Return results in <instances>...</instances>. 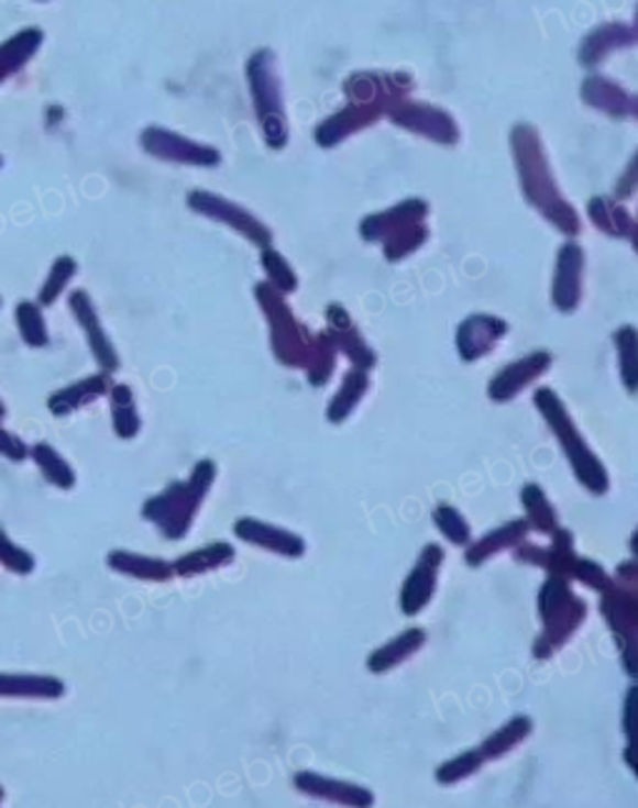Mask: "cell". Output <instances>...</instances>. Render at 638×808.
<instances>
[{
  "instance_id": "cell-1",
  "label": "cell",
  "mask_w": 638,
  "mask_h": 808,
  "mask_svg": "<svg viewBox=\"0 0 638 808\" xmlns=\"http://www.w3.org/2000/svg\"><path fill=\"white\" fill-rule=\"evenodd\" d=\"M510 151H514L518 180L526 201L539 211L553 229L566 235L581 233V218L573 206L561 196L556 178L551 174L549 158H546L539 131L528 123H518L510 131Z\"/></svg>"
},
{
  "instance_id": "cell-2",
  "label": "cell",
  "mask_w": 638,
  "mask_h": 808,
  "mask_svg": "<svg viewBox=\"0 0 638 808\" xmlns=\"http://www.w3.org/2000/svg\"><path fill=\"white\" fill-rule=\"evenodd\" d=\"M534 403L541 411L546 423L551 425L556 439H559L561 449L563 453H566V458L571 463L573 474H576L579 478V484L583 488H588L591 494L604 496L610 486L604 463H601L596 453L588 449L586 439L579 433L576 423H573L561 398L556 396L551 388H539L534 394Z\"/></svg>"
},
{
  "instance_id": "cell-3",
  "label": "cell",
  "mask_w": 638,
  "mask_h": 808,
  "mask_svg": "<svg viewBox=\"0 0 638 808\" xmlns=\"http://www.w3.org/2000/svg\"><path fill=\"white\" fill-rule=\"evenodd\" d=\"M428 213V203L421 198H411L383 213L366 215L361 221V235L371 243H383L386 261L398 263L411 256L424 246L428 239V229L424 218Z\"/></svg>"
},
{
  "instance_id": "cell-4",
  "label": "cell",
  "mask_w": 638,
  "mask_h": 808,
  "mask_svg": "<svg viewBox=\"0 0 638 808\" xmlns=\"http://www.w3.org/2000/svg\"><path fill=\"white\" fill-rule=\"evenodd\" d=\"M216 478L213 461H200L188 484H170L161 496L143 506V516L158 523L168 539H184L200 501Z\"/></svg>"
},
{
  "instance_id": "cell-5",
  "label": "cell",
  "mask_w": 638,
  "mask_h": 808,
  "mask_svg": "<svg viewBox=\"0 0 638 808\" xmlns=\"http://www.w3.org/2000/svg\"><path fill=\"white\" fill-rule=\"evenodd\" d=\"M255 298H258L263 313L268 316L271 343L276 358L286 368H306L308 356H311L314 335L296 321V316L290 313L284 296L271 284L255 286Z\"/></svg>"
},
{
  "instance_id": "cell-6",
  "label": "cell",
  "mask_w": 638,
  "mask_h": 808,
  "mask_svg": "<svg viewBox=\"0 0 638 808\" xmlns=\"http://www.w3.org/2000/svg\"><path fill=\"white\" fill-rule=\"evenodd\" d=\"M249 80L255 101V113L263 125V135L271 148H284L288 143V123L284 113V96L276 76V58L271 51L255 53L249 63Z\"/></svg>"
},
{
  "instance_id": "cell-7",
  "label": "cell",
  "mask_w": 638,
  "mask_h": 808,
  "mask_svg": "<svg viewBox=\"0 0 638 808\" xmlns=\"http://www.w3.org/2000/svg\"><path fill=\"white\" fill-rule=\"evenodd\" d=\"M414 90V80L400 73H353L343 84V93L349 103L355 106H378L383 113L400 101H408Z\"/></svg>"
},
{
  "instance_id": "cell-8",
  "label": "cell",
  "mask_w": 638,
  "mask_h": 808,
  "mask_svg": "<svg viewBox=\"0 0 638 808\" xmlns=\"http://www.w3.org/2000/svg\"><path fill=\"white\" fill-rule=\"evenodd\" d=\"M391 121L400 129L426 135L441 145H455L461 139L459 125H455L453 118L436 108L431 103H411V101H400L388 111Z\"/></svg>"
},
{
  "instance_id": "cell-9",
  "label": "cell",
  "mask_w": 638,
  "mask_h": 808,
  "mask_svg": "<svg viewBox=\"0 0 638 808\" xmlns=\"http://www.w3.org/2000/svg\"><path fill=\"white\" fill-rule=\"evenodd\" d=\"M446 553L439 543H428L421 551L411 574L406 576L404 588H400V611L406 616L421 613L424 608L431 604L436 594V584H439V574L443 566Z\"/></svg>"
},
{
  "instance_id": "cell-10",
  "label": "cell",
  "mask_w": 638,
  "mask_h": 808,
  "mask_svg": "<svg viewBox=\"0 0 638 808\" xmlns=\"http://www.w3.org/2000/svg\"><path fill=\"white\" fill-rule=\"evenodd\" d=\"M326 321H328V339L333 341V346L339 353H343L345 358H349L355 368L359 370H369L376 366V353H373V348L366 343V339H363L359 325L353 323L351 313L345 311V308L341 303H331L328 306L326 311Z\"/></svg>"
},
{
  "instance_id": "cell-11",
  "label": "cell",
  "mask_w": 638,
  "mask_h": 808,
  "mask_svg": "<svg viewBox=\"0 0 638 808\" xmlns=\"http://www.w3.org/2000/svg\"><path fill=\"white\" fill-rule=\"evenodd\" d=\"M188 203L194 211L211 215L216 218V221H223L226 225H231V229L243 233L245 239L255 243V246H261V248L271 246V241H273L271 231L261 221H255L251 213H245L241 206H235L231 201H226V198H218L211 193H200V190L190 193Z\"/></svg>"
},
{
  "instance_id": "cell-12",
  "label": "cell",
  "mask_w": 638,
  "mask_h": 808,
  "mask_svg": "<svg viewBox=\"0 0 638 808\" xmlns=\"http://www.w3.org/2000/svg\"><path fill=\"white\" fill-rule=\"evenodd\" d=\"M601 611L606 616L610 633L616 635L618 649L636 646L638 631V596L636 586H626L614 580L601 598Z\"/></svg>"
},
{
  "instance_id": "cell-13",
  "label": "cell",
  "mask_w": 638,
  "mask_h": 808,
  "mask_svg": "<svg viewBox=\"0 0 638 808\" xmlns=\"http://www.w3.org/2000/svg\"><path fill=\"white\" fill-rule=\"evenodd\" d=\"M553 356L549 351H534L526 358L508 363L504 370H498L494 380L488 384V398L496 403L514 401L526 386H531L536 378H541L551 368Z\"/></svg>"
},
{
  "instance_id": "cell-14",
  "label": "cell",
  "mask_w": 638,
  "mask_h": 808,
  "mask_svg": "<svg viewBox=\"0 0 638 808\" xmlns=\"http://www.w3.org/2000/svg\"><path fill=\"white\" fill-rule=\"evenodd\" d=\"M583 248L579 243H566L556 253V274H553V306L561 313H573L581 303L583 290Z\"/></svg>"
},
{
  "instance_id": "cell-15",
  "label": "cell",
  "mask_w": 638,
  "mask_h": 808,
  "mask_svg": "<svg viewBox=\"0 0 638 808\" xmlns=\"http://www.w3.org/2000/svg\"><path fill=\"white\" fill-rule=\"evenodd\" d=\"M508 323L504 318L488 313L469 316L466 321L459 325V331H455V348H459V356L466 363L488 356L496 343L504 339Z\"/></svg>"
},
{
  "instance_id": "cell-16",
  "label": "cell",
  "mask_w": 638,
  "mask_h": 808,
  "mask_svg": "<svg viewBox=\"0 0 638 808\" xmlns=\"http://www.w3.org/2000/svg\"><path fill=\"white\" fill-rule=\"evenodd\" d=\"M586 613L588 608L583 604V598L573 594L559 611H553L549 619L543 621V633L534 643V656L551 658L556 651L566 646V641L579 631V626L586 621Z\"/></svg>"
},
{
  "instance_id": "cell-17",
  "label": "cell",
  "mask_w": 638,
  "mask_h": 808,
  "mask_svg": "<svg viewBox=\"0 0 638 808\" xmlns=\"http://www.w3.org/2000/svg\"><path fill=\"white\" fill-rule=\"evenodd\" d=\"M294 784L300 794L321 798V801H331V804H341V806H361V808H371L373 804H376V796H373L369 788H363L359 784H349V781L314 774V771H300V774L294 776Z\"/></svg>"
},
{
  "instance_id": "cell-18",
  "label": "cell",
  "mask_w": 638,
  "mask_h": 808,
  "mask_svg": "<svg viewBox=\"0 0 638 808\" xmlns=\"http://www.w3.org/2000/svg\"><path fill=\"white\" fill-rule=\"evenodd\" d=\"M143 145L145 151L153 153L158 158H168V161H180V163H196V166H213L218 163V153L213 148H206V145L190 143L186 139H180L176 133L161 131V129H148L143 133Z\"/></svg>"
},
{
  "instance_id": "cell-19",
  "label": "cell",
  "mask_w": 638,
  "mask_h": 808,
  "mask_svg": "<svg viewBox=\"0 0 638 808\" xmlns=\"http://www.w3.org/2000/svg\"><path fill=\"white\" fill-rule=\"evenodd\" d=\"M381 115H383V108H378V106L349 103L343 108V111L333 113L331 118H326V121L318 125L316 133H314L316 143L321 145V148H333V145H339L341 141L349 139V135H353L355 131L369 129V125L376 123Z\"/></svg>"
},
{
  "instance_id": "cell-20",
  "label": "cell",
  "mask_w": 638,
  "mask_h": 808,
  "mask_svg": "<svg viewBox=\"0 0 638 808\" xmlns=\"http://www.w3.org/2000/svg\"><path fill=\"white\" fill-rule=\"evenodd\" d=\"M235 535L241 541L253 543V546H261L273 553H280V556L288 558H300L306 553V541L300 535L278 529V525L255 521V519H241L235 521Z\"/></svg>"
},
{
  "instance_id": "cell-21",
  "label": "cell",
  "mask_w": 638,
  "mask_h": 808,
  "mask_svg": "<svg viewBox=\"0 0 638 808\" xmlns=\"http://www.w3.org/2000/svg\"><path fill=\"white\" fill-rule=\"evenodd\" d=\"M581 98L596 111H604L614 118H634L638 111L636 96L628 93L624 86L614 84L606 76H588L581 86Z\"/></svg>"
},
{
  "instance_id": "cell-22",
  "label": "cell",
  "mask_w": 638,
  "mask_h": 808,
  "mask_svg": "<svg viewBox=\"0 0 638 808\" xmlns=\"http://www.w3.org/2000/svg\"><path fill=\"white\" fill-rule=\"evenodd\" d=\"M636 43V29L628 23H606L591 31L586 38L581 41L579 60L586 68H594L598 60H604L608 53L618 48H631Z\"/></svg>"
},
{
  "instance_id": "cell-23",
  "label": "cell",
  "mask_w": 638,
  "mask_h": 808,
  "mask_svg": "<svg viewBox=\"0 0 638 808\" xmlns=\"http://www.w3.org/2000/svg\"><path fill=\"white\" fill-rule=\"evenodd\" d=\"M70 306H73V313L78 316L80 325H84V331L88 333V341H90V348H94L96 361L108 370V374H111V370L118 368V356L111 346V341L106 339L103 329H100L96 308L94 303H90L86 290H76V294L70 296Z\"/></svg>"
},
{
  "instance_id": "cell-24",
  "label": "cell",
  "mask_w": 638,
  "mask_h": 808,
  "mask_svg": "<svg viewBox=\"0 0 638 808\" xmlns=\"http://www.w3.org/2000/svg\"><path fill=\"white\" fill-rule=\"evenodd\" d=\"M426 643V631L424 629H408L396 639H391L388 643H383L376 651L371 653L366 666L371 674H388L396 666L404 664L411 656H416L418 651L424 649Z\"/></svg>"
},
{
  "instance_id": "cell-25",
  "label": "cell",
  "mask_w": 638,
  "mask_h": 808,
  "mask_svg": "<svg viewBox=\"0 0 638 808\" xmlns=\"http://www.w3.org/2000/svg\"><path fill=\"white\" fill-rule=\"evenodd\" d=\"M588 218L594 221L598 231H604L614 239H626L636 246V221L626 208L608 196H596L588 201Z\"/></svg>"
},
{
  "instance_id": "cell-26",
  "label": "cell",
  "mask_w": 638,
  "mask_h": 808,
  "mask_svg": "<svg viewBox=\"0 0 638 808\" xmlns=\"http://www.w3.org/2000/svg\"><path fill=\"white\" fill-rule=\"evenodd\" d=\"M528 523L524 519H516V521H508L501 525V529L491 531L488 535H483L481 541L473 543V546H469L466 551V563L473 568H479L481 563H486L488 558H494L496 553L506 551V549H516L518 543L526 541L528 535Z\"/></svg>"
},
{
  "instance_id": "cell-27",
  "label": "cell",
  "mask_w": 638,
  "mask_h": 808,
  "mask_svg": "<svg viewBox=\"0 0 638 808\" xmlns=\"http://www.w3.org/2000/svg\"><path fill=\"white\" fill-rule=\"evenodd\" d=\"M531 731H534V721L528 719V716H514V719L506 721L501 729H496L486 741L481 743L479 746L481 756L486 761L506 756V753H510L516 746H521V743L531 737Z\"/></svg>"
},
{
  "instance_id": "cell-28",
  "label": "cell",
  "mask_w": 638,
  "mask_h": 808,
  "mask_svg": "<svg viewBox=\"0 0 638 808\" xmlns=\"http://www.w3.org/2000/svg\"><path fill=\"white\" fill-rule=\"evenodd\" d=\"M371 386L369 374L366 370L353 368L349 374L343 376V384L339 388V394L333 396L331 406H328V421L331 423H343L349 416L355 411V406L361 403V398L366 396V390Z\"/></svg>"
},
{
  "instance_id": "cell-29",
  "label": "cell",
  "mask_w": 638,
  "mask_h": 808,
  "mask_svg": "<svg viewBox=\"0 0 638 808\" xmlns=\"http://www.w3.org/2000/svg\"><path fill=\"white\" fill-rule=\"evenodd\" d=\"M233 556L235 553L231 546H228V543H211V546H206L200 551H190L184 558H178L176 563H173V574H178L184 578L206 574V571L221 568L226 566V563H231Z\"/></svg>"
},
{
  "instance_id": "cell-30",
  "label": "cell",
  "mask_w": 638,
  "mask_h": 808,
  "mask_svg": "<svg viewBox=\"0 0 638 808\" xmlns=\"http://www.w3.org/2000/svg\"><path fill=\"white\" fill-rule=\"evenodd\" d=\"M553 543L549 551L541 553V566L549 571V576H559V578H573V563H576V541H573V533L566 529H556L553 533Z\"/></svg>"
},
{
  "instance_id": "cell-31",
  "label": "cell",
  "mask_w": 638,
  "mask_h": 808,
  "mask_svg": "<svg viewBox=\"0 0 638 808\" xmlns=\"http://www.w3.org/2000/svg\"><path fill=\"white\" fill-rule=\"evenodd\" d=\"M521 503L526 508V523L528 529L539 531V533H553L559 529V513L551 506L549 496L541 491V486L536 484H526L521 491Z\"/></svg>"
},
{
  "instance_id": "cell-32",
  "label": "cell",
  "mask_w": 638,
  "mask_h": 808,
  "mask_svg": "<svg viewBox=\"0 0 638 808\" xmlns=\"http://www.w3.org/2000/svg\"><path fill=\"white\" fill-rule=\"evenodd\" d=\"M108 563H111V568L121 571V574L143 578V580H168L173 576L170 563L158 561V558L135 556V553H125V551H113L111 556H108Z\"/></svg>"
},
{
  "instance_id": "cell-33",
  "label": "cell",
  "mask_w": 638,
  "mask_h": 808,
  "mask_svg": "<svg viewBox=\"0 0 638 808\" xmlns=\"http://www.w3.org/2000/svg\"><path fill=\"white\" fill-rule=\"evenodd\" d=\"M106 388H108V376H90L86 380H80V384H73L70 388L61 390V394L53 396L51 398V411L56 416L76 411V408L90 403L94 398L103 396Z\"/></svg>"
},
{
  "instance_id": "cell-34",
  "label": "cell",
  "mask_w": 638,
  "mask_h": 808,
  "mask_svg": "<svg viewBox=\"0 0 638 808\" xmlns=\"http://www.w3.org/2000/svg\"><path fill=\"white\" fill-rule=\"evenodd\" d=\"M0 694L58 698L63 696V684L51 676H0Z\"/></svg>"
},
{
  "instance_id": "cell-35",
  "label": "cell",
  "mask_w": 638,
  "mask_h": 808,
  "mask_svg": "<svg viewBox=\"0 0 638 808\" xmlns=\"http://www.w3.org/2000/svg\"><path fill=\"white\" fill-rule=\"evenodd\" d=\"M336 358H339V351H336L333 341L328 339V333H316L311 341V356H308L306 366L311 386H323L331 380L336 370Z\"/></svg>"
},
{
  "instance_id": "cell-36",
  "label": "cell",
  "mask_w": 638,
  "mask_h": 808,
  "mask_svg": "<svg viewBox=\"0 0 638 808\" xmlns=\"http://www.w3.org/2000/svg\"><path fill=\"white\" fill-rule=\"evenodd\" d=\"M113 423H116V433L121 439H133L135 433L141 429V419L135 413V403H133V394L131 388L118 384L113 386Z\"/></svg>"
},
{
  "instance_id": "cell-37",
  "label": "cell",
  "mask_w": 638,
  "mask_h": 808,
  "mask_svg": "<svg viewBox=\"0 0 638 808\" xmlns=\"http://www.w3.org/2000/svg\"><path fill=\"white\" fill-rule=\"evenodd\" d=\"M433 523L446 539H449L453 546H469L471 541V525L466 521L459 508H453L449 503H439L433 508Z\"/></svg>"
},
{
  "instance_id": "cell-38",
  "label": "cell",
  "mask_w": 638,
  "mask_h": 808,
  "mask_svg": "<svg viewBox=\"0 0 638 808\" xmlns=\"http://www.w3.org/2000/svg\"><path fill=\"white\" fill-rule=\"evenodd\" d=\"M616 353H618V370H622V380L628 394H636V329L634 325H622L614 333Z\"/></svg>"
},
{
  "instance_id": "cell-39",
  "label": "cell",
  "mask_w": 638,
  "mask_h": 808,
  "mask_svg": "<svg viewBox=\"0 0 638 808\" xmlns=\"http://www.w3.org/2000/svg\"><path fill=\"white\" fill-rule=\"evenodd\" d=\"M486 764V759L481 756V751H466L461 753V756H455L451 761H446V764H441L439 768H436V781L443 786H451V784H459V781L469 778L476 774V771H481V766Z\"/></svg>"
},
{
  "instance_id": "cell-40",
  "label": "cell",
  "mask_w": 638,
  "mask_h": 808,
  "mask_svg": "<svg viewBox=\"0 0 638 808\" xmlns=\"http://www.w3.org/2000/svg\"><path fill=\"white\" fill-rule=\"evenodd\" d=\"M263 268H266L271 286L278 290V294H294L298 286V278L294 274V268L288 266V261L280 256V253L266 248L263 251Z\"/></svg>"
},
{
  "instance_id": "cell-41",
  "label": "cell",
  "mask_w": 638,
  "mask_h": 808,
  "mask_svg": "<svg viewBox=\"0 0 638 808\" xmlns=\"http://www.w3.org/2000/svg\"><path fill=\"white\" fill-rule=\"evenodd\" d=\"M35 458H38L43 474L48 476L56 486L70 488L73 484H76V476H73V471L66 466V461H63L56 451L45 446V443L35 446Z\"/></svg>"
},
{
  "instance_id": "cell-42",
  "label": "cell",
  "mask_w": 638,
  "mask_h": 808,
  "mask_svg": "<svg viewBox=\"0 0 638 808\" xmlns=\"http://www.w3.org/2000/svg\"><path fill=\"white\" fill-rule=\"evenodd\" d=\"M573 578L581 580L583 586L594 588V591L598 594H604L606 588L614 584V578H610L606 571L591 558H576V563H573Z\"/></svg>"
},
{
  "instance_id": "cell-43",
  "label": "cell",
  "mask_w": 638,
  "mask_h": 808,
  "mask_svg": "<svg viewBox=\"0 0 638 808\" xmlns=\"http://www.w3.org/2000/svg\"><path fill=\"white\" fill-rule=\"evenodd\" d=\"M18 321H21L25 341L33 343V346H45L48 335H45L43 318L38 313V308H35L33 303H23L21 308H18Z\"/></svg>"
},
{
  "instance_id": "cell-44",
  "label": "cell",
  "mask_w": 638,
  "mask_h": 808,
  "mask_svg": "<svg viewBox=\"0 0 638 808\" xmlns=\"http://www.w3.org/2000/svg\"><path fill=\"white\" fill-rule=\"evenodd\" d=\"M73 274H76V261H73V258H58L56 266H53V274L48 278V284H45V288H43L41 301L43 303H53V301H56V296L61 294L63 286L68 284Z\"/></svg>"
},
{
  "instance_id": "cell-45",
  "label": "cell",
  "mask_w": 638,
  "mask_h": 808,
  "mask_svg": "<svg viewBox=\"0 0 638 808\" xmlns=\"http://www.w3.org/2000/svg\"><path fill=\"white\" fill-rule=\"evenodd\" d=\"M0 558H3L13 571H21V574H29V571L33 568V558L29 556V553L13 549L11 543L3 539V533H0Z\"/></svg>"
},
{
  "instance_id": "cell-46",
  "label": "cell",
  "mask_w": 638,
  "mask_h": 808,
  "mask_svg": "<svg viewBox=\"0 0 638 808\" xmlns=\"http://www.w3.org/2000/svg\"><path fill=\"white\" fill-rule=\"evenodd\" d=\"M636 686H631L624 701V733L628 737V743H636Z\"/></svg>"
},
{
  "instance_id": "cell-47",
  "label": "cell",
  "mask_w": 638,
  "mask_h": 808,
  "mask_svg": "<svg viewBox=\"0 0 638 808\" xmlns=\"http://www.w3.org/2000/svg\"><path fill=\"white\" fill-rule=\"evenodd\" d=\"M634 188H636V158H631V163H628L626 176L618 178L616 196H618V198H628V196H634Z\"/></svg>"
},
{
  "instance_id": "cell-48",
  "label": "cell",
  "mask_w": 638,
  "mask_h": 808,
  "mask_svg": "<svg viewBox=\"0 0 638 808\" xmlns=\"http://www.w3.org/2000/svg\"><path fill=\"white\" fill-rule=\"evenodd\" d=\"M634 751H636V743H628V746H626V751H624V761H626V766H628V768H631V771H636Z\"/></svg>"
},
{
  "instance_id": "cell-49",
  "label": "cell",
  "mask_w": 638,
  "mask_h": 808,
  "mask_svg": "<svg viewBox=\"0 0 638 808\" xmlns=\"http://www.w3.org/2000/svg\"><path fill=\"white\" fill-rule=\"evenodd\" d=\"M0 798H3V792H0Z\"/></svg>"
}]
</instances>
